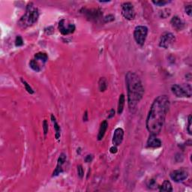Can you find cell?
Instances as JSON below:
<instances>
[{"mask_svg":"<svg viewBox=\"0 0 192 192\" xmlns=\"http://www.w3.org/2000/svg\"><path fill=\"white\" fill-rule=\"evenodd\" d=\"M170 105V99L165 95L158 96L152 102L146 122V129L150 134L158 135L161 132Z\"/></svg>","mask_w":192,"mask_h":192,"instance_id":"cell-1","label":"cell"},{"mask_svg":"<svg viewBox=\"0 0 192 192\" xmlns=\"http://www.w3.org/2000/svg\"><path fill=\"white\" fill-rule=\"evenodd\" d=\"M125 83L128 92V104L131 112H134L144 95V87L139 76L129 72L125 75Z\"/></svg>","mask_w":192,"mask_h":192,"instance_id":"cell-2","label":"cell"},{"mask_svg":"<svg viewBox=\"0 0 192 192\" xmlns=\"http://www.w3.org/2000/svg\"><path fill=\"white\" fill-rule=\"evenodd\" d=\"M39 17L38 9L33 5V3L28 5L25 15L20 19L18 24L22 29H26L33 26L38 21Z\"/></svg>","mask_w":192,"mask_h":192,"instance_id":"cell-3","label":"cell"},{"mask_svg":"<svg viewBox=\"0 0 192 192\" xmlns=\"http://www.w3.org/2000/svg\"><path fill=\"white\" fill-rule=\"evenodd\" d=\"M171 91L177 98H191L192 95V88L190 84L183 86L174 84L171 86Z\"/></svg>","mask_w":192,"mask_h":192,"instance_id":"cell-4","label":"cell"},{"mask_svg":"<svg viewBox=\"0 0 192 192\" xmlns=\"http://www.w3.org/2000/svg\"><path fill=\"white\" fill-rule=\"evenodd\" d=\"M148 35V28L145 26H137L134 31V38L136 43L140 46H143Z\"/></svg>","mask_w":192,"mask_h":192,"instance_id":"cell-5","label":"cell"},{"mask_svg":"<svg viewBox=\"0 0 192 192\" xmlns=\"http://www.w3.org/2000/svg\"><path fill=\"white\" fill-rule=\"evenodd\" d=\"M188 176H189V173L188 170L184 168L173 170L170 174V179L177 183L184 182L185 179H188Z\"/></svg>","mask_w":192,"mask_h":192,"instance_id":"cell-6","label":"cell"},{"mask_svg":"<svg viewBox=\"0 0 192 192\" xmlns=\"http://www.w3.org/2000/svg\"><path fill=\"white\" fill-rule=\"evenodd\" d=\"M121 11H122V15L126 20H132L135 17V10L134 5L131 2H124L121 6Z\"/></svg>","mask_w":192,"mask_h":192,"instance_id":"cell-7","label":"cell"},{"mask_svg":"<svg viewBox=\"0 0 192 192\" xmlns=\"http://www.w3.org/2000/svg\"><path fill=\"white\" fill-rule=\"evenodd\" d=\"M175 41L176 37L173 33H165L161 35V38H160L159 46L161 47L164 48V49H168Z\"/></svg>","mask_w":192,"mask_h":192,"instance_id":"cell-8","label":"cell"},{"mask_svg":"<svg viewBox=\"0 0 192 192\" xmlns=\"http://www.w3.org/2000/svg\"><path fill=\"white\" fill-rule=\"evenodd\" d=\"M75 25L73 24H67L65 20H61L59 23V30L63 35H68L72 34L75 31Z\"/></svg>","mask_w":192,"mask_h":192,"instance_id":"cell-9","label":"cell"},{"mask_svg":"<svg viewBox=\"0 0 192 192\" xmlns=\"http://www.w3.org/2000/svg\"><path fill=\"white\" fill-rule=\"evenodd\" d=\"M124 139V130L122 128H117L115 129L113 135V144L116 146H119L122 144Z\"/></svg>","mask_w":192,"mask_h":192,"instance_id":"cell-10","label":"cell"},{"mask_svg":"<svg viewBox=\"0 0 192 192\" xmlns=\"http://www.w3.org/2000/svg\"><path fill=\"white\" fill-rule=\"evenodd\" d=\"M66 155L65 153H62L59 157L58 161H57V164H56V169L54 170L53 173V177H57V176L59 175L60 173H62L63 172V165L65 164V161H66Z\"/></svg>","mask_w":192,"mask_h":192,"instance_id":"cell-11","label":"cell"},{"mask_svg":"<svg viewBox=\"0 0 192 192\" xmlns=\"http://www.w3.org/2000/svg\"><path fill=\"white\" fill-rule=\"evenodd\" d=\"M147 147L149 148H159L162 145L161 140L157 137V135L150 134L149 136L148 140H147Z\"/></svg>","mask_w":192,"mask_h":192,"instance_id":"cell-12","label":"cell"},{"mask_svg":"<svg viewBox=\"0 0 192 192\" xmlns=\"http://www.w3.org/2000/svg\"><path fill=\"white\" fill-rule=\"evenodd\" d=\"M172 26L177 31H182V30L185 28V23L183 22L182 20L178 16H174L173 18L171 19L170 21Z\"/></svg>","mask_w":192,"mask_h":192,"instance_id":"cell-13","label":"cell"},{"mask_svg":"<svg viewBox=\"0 0 192 192\" xmlns=\"http://www.w3.org/2000/svg\"><path fill=\"white\" fill-rule=\"evenodd\" d=\"M83 11H84L83 13H84L86 17H88V18H89L90 20L98 19L101 16V15H102V12L98 9L89 10V9H84V8H83Z\"/></svg>","mask_w":192,"mask_h":192,"instance_id":"cell-14","label":"cell"},{"mask_svg":"<svg viewBox=\"0 0 192 192\" xmlns=\"http://www.w3.org/2000/svg\"><path fill=\"white\" fill-rule=\"evenodd\" d=\"M108 128V122L107 120H104L102 122H101V125H100V128H99V130H98V140H99V141H101V140H102L103 138H104V135H105V133L107 131V129Z\"/></svg>","mask_w":192,"mask_h":192,"instance_id":"cell-15","label":"cell"},{"mask_svg":"<svg viewBox=\"0 0 192 192\" xmlns=\"http://www.w3.org/2000/svg\"><path fill=\"white\" fill-rule=\"evenodd\" d=\"M159 189L161 192H171L173 191V186H172L170 181L168 180H165L162 183V185L159 186Z\"/></svg>","mask_w":192,"mask_h":192,"instance_id":"cell-16","label":"cell"},{"mask_svg":"<svg viewBox=\"0 0 192 192\" xmlns=\"http://www.w3.org/2000/svg\"><path fill=\"white\" fill-rule=\"evenodd\" d=\"M51 120L53 124V127H54L55 131H56V134H55V137L56 140L59 139L60 136H61V129H60V126L59 125L57 121H56V118L53 114L51 115Z\"/></svg>","mask_w":192,"mask_h":192,"instance_id":"cell-17","label":"cell"},{"mask_svg":"<svg viewBox=\"0 0 192 192\" xmlns=\"http://www.w3.org/2000/svg\"><path fill=\"white\" fill-rule=\"evenodd\" d=\"M125 97L124 95V94L120 95L119 98V103H118V109H117V113L118 114H122V112H123L124 107H125Z\"/></svg>","mask_w":192,"mask_h":192,"instance_id":"cell-18","label":"cell"},{"mask_svg":"<svg viewBox=\"0 0 192 192\" xmlns=\"http://www.w3.org/2000/svg\"><path fill=\"white\" fill-rule=\"evenodd\" d=\"M108 83L105 77H101L98 81V89L99 91L103 92H105L107 89Z\"/></svg>","mask_w":192,"mask_h":192,"instance_id":"cell-19","label":"cell"},{"mask_svg":"<svg viewBox=\"0 0 192 192\" xmlns=\"http://www.w3.org/2000/svg\"><path fill=\"white\" fill-rule=\"evenodd\" d=\"M35 59H36L37 61L40 60V61L43 62V63H46L48 60V56L47 53L39 52L35 54Z\"/></svg>","mask_w":192,"mask_h":192,"instance_id":"cell-20","label":"cell"},{"mask_svg":"<svg viewBox=\"0 0 192 192\" xmlns=\"http://www.w3.org/2000/svg\"><path fill=\"white\" fill-rule=\"evenodd\" d=\"M29 66L33 71H35V72H39L41 71V66H40V65H39L38 62L37 61L36 59L30 60Z\"/></svg>","mask_w":192,"mask_h":192,"instance_id":"cell-21","label":"cell"},{"mask_svg":"<svg viewBox=\"0 0 192 192\" xmlns=\"http://www.w3.org/2000/svg\"><path fill=\"white\" fill-rule=\"evenodd\" d=\"M147 186H148L149 188H150V189H152V190L156 189V188H158L159 187V186L158 185L157 182H156L155 179H150V180H149L148 183H147Z\"/></svg>","mask_w":192,"mask_h":192,"instance_id":"cell-22","label":"cell"},{"mask_svg":"<svg viewBox=\"0 0 192 192\" xmlns=\"http://www.w3.org/2000/svg\"><path fill=\"white\" fill-rule=\"evenodd\" d=\"M21 82H22V83L24 84V86L25 87V89L27 91L28 93L31 94V95L34 93V90L33 89V88H32V87L29 86V83H28L27 82H26V81H24V79H21Z\"/></svg>","mask_w":192,"mask_h":192,"instance_id":"cell-23","label":"cell"},{"mask_svg":"<svg viewBox=\"0 0 192 192\" xmlns=\"http://www.w3.org/2000/svg\"><path fill=\"white\" fill-rule=\"evenodd\" d=\"M152 3L155 5H157V6L161 7L164 6V5L169 4L170 2V1H166V0H159V1H152Z\"/></svg>","mask_w":192,"mask_h":192,"instance_id":"cell-24","label":"cell"},{"mask_svg":"<svg viewBox=\"0 0 192 192\" xmlns=\"http://www.w3.org/2000/svg\"><path fill=\"white\" fill-rule=\"evenodd\" d=\"M159 14H160V17H161V18L165 19L170 15V10L168 9V8H166V9L160 11Z\"/></svg>","mask_w":192,"mask_h":192,"instance_id":"cell-25","label":"cell"},{"mask_svg":"<svg viewBox=\"0 0 192 192\" xmlns=\"http://www.w3.org/2000/svg\"><path fill=\"white\" fill-rule=\"evenodd\" d=\"M24 40H23L22 37H21L20 35H17L15 39L16 47H21V46L24 45Z\"/></svg>","mask_w":192,"mask_h":192,"instance_id":"cell-26","label":"cell"},{"mask_svg":"<svg viewBox=\"0 0 192 192\" xmlns=\"http://www.w3.org/2000/svg\"><path fill=\"white\" fill-rule=\"evenodd\" d=\"M191 120H192V116L191 115L188 116V127L187 130L188 134L190 135L192 134V126H191Z\"/></svg>","mask_w":192,"mask_h":192,"instance_id":"cell-27","label":"cell"},{"mask_svg":"<svg viewBox=\"0 0 192 192\" xmlns=\"http://www.w3.org/2000/svg\"><path fill=\"white\" fill-rule=\"evenodd\" d=\"M113 20H115V17L113 15H107L106 17H104V23H111L113 22Z\"/></svg>","mask_w":192,"mask_h":192,"instance_id":"cell-28","label":"cell"},{"mask_svg":"<svg viewBox=\"0 0 192 192\" xmlns=\"http://www.w3.org/2000/svg\"><path fill=\"white\" fill-rule=\"evenodd\" d=\"M77 175L81 179H82V178L83 177V176H84V170H83L82 165H79V166L77 167Z\"/></svg>","mask_w":192,"mask_h":192,"instance_id":"cell-29","label":"cell"},{"mask_svg":"<svg viewBox=\"0 0 192 192\" xmlns=\"http://www.w3.org/2000/svg\"><path fill=\"white\" fill-rule=\"evenodd\" d=\"M185 13L187 14L188 16L191 17L192 15V8H191V5H188L185 7Z\"/></svg>","mask_w":192,"mask_h":192,"instance_id":"cell-30","label":"cell"},{"mask_svg":"<svg viewBox=\"0 0 192 192\" xmlns=\"http://www.w3.org/2000/svg\"><path fill=\"white\" fill-rule=\"evenodd\" d=\"M43 129H44V135H47L48 132V122L47 120H44L43 122Z\"/></svg>","mask_w":192,"mask_h":192,"instance_id":"cell-31","label":"cell"},{"mask_svg":"<svg viewBox=\"0 0 192 192\" xmlns=\"http://www.w3.org/2000/svg\"><path fill=\"white\" fill-rule=\"evenodd\" d=\"M85 161L86 163H90L92 162V160H93V155H87L85 157Z\"/></svg>","mask_w":192,"mask_h":192,"instance_id":"cell-32","label":"cell"},{"mask_svg":"<svg viewBox=\"0 0 192 192\" xmlns=\"http://www.w3.org/2000/svg\"><path fill=\"white\" fill-rule=\"evenodd\" d=\"M110 152H111V153L112 154H116L118 152V149H117V147L116 146L113 145V146L111 147V149H110Z\"/></svg>","mask_w":192,"mask_h":192,"instance_id":"cell-33","label":"cell"},{"mask_svg":"<svg viewBox=\"0 0 192 192\" xmlns=\"http://www.w3.org/2000/svg\"><path fill=\"white\" fill-rule=\"evenodd\" d=\"M115 116V111L113 109H111L110 111V114L108 115V119H112Z\"/></svg>","mask_w":192,"mask_h":192,"instance_id":"cell-34","label":"cell"},{"mask_svg":"<svg viewBox=\"0 0 192 192\" xmlns=\"http://www.w3.org/2000/svg\"><path fill=\"white\" fill-rule=\"evenodd\" d=\"M83 122H87V121H88V111H85L84 114H83Z\"/></svg>","mask_w":192,"mask_h":192,"instance_id":"cell-35","label":"cell"}]
</instances>
